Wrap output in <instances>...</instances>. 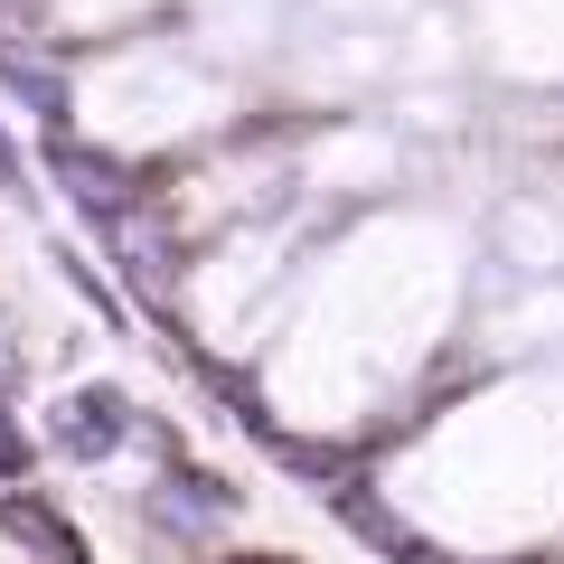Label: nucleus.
<instances>
[{"mask_svg":"<svg viewBox=\"0 0 564 564\" xmlns=\"http://www.w3.org/2000/svg\"><path fill=\"white\" fill-rule=\"evenodd\" d=\"M47 170H57V180H66V198H76V207H95V217H122V207H132V170H122V161H104V151H85V141H47Z\"/></svg>","mask_w":564,"mask_h":564,"instance_id":"f257e3e1","label":"nucleus"},{"mask_svg":"<svg viewBox=\"0 0 564 564\" xmlns=\"http://www.w3.org/2000/svg\"><path fill=\"white\" fill-rule=\"evenodd\" d=\"M0 536L10 545H29L39 564H85V536L57 518V508L39 499V489H0Z\"/></svg>","mask_w":564,"mask_h":564,"instance_id":"f03ea898","label":"nucleus"},{"mask_svg":"<svg viewBox=\"0 0 564 564\" xmlns=\"http://www.w3.org/2000/svg\"><path fill=\"white\" fill-rule=\"evenodd\" d=\"M122 433H132V414H122V395H113V386H85V395L66 404V423H57V443L76 452V462H104V452H113Z\"/></svg>","mask_w":564,"mask_h":564,"instance_id":"7ed1b4c3","label":"nucleus"},{"mask_svg":"<svg viewBox=\"0 0 564 564\" xmlns=\"http://www.w3.org/2000/svg\"><path fill=\"white\" fill-rule=\"evenodd\" d=\"M29 39H39V0H0V47L20 57Z\"/></svg>","mask_w":564,"mask_h":564,"instance_id":"20e7f679","label":"nucleus"},{"mask_svg":"<svg viewBox=\"0 0 564 564\" xmlns=\"http://www.w3.org/2000/svg\"><path fill=\"white\" fill-rule=\"evenodd\" d=\"M20 470H29V443H20V423L0 414V480H20Z\"/></svg>","mask_w":564,"mask_h":564,"instance_id":"39448f33","label":"nucleus"},{"mask_svg":"<svg viewBox=\"0 0 564 564\" xmlns=\"http://www.w3.org/2000/svg\"><path fill=\"white\" fill-rule=\"evenodd\" d=\"M236 564H292V555H236Z\"/></svg>","mask_w":564,"mask_h":564,"instance_id":"423d86ee","label":"nucleus"}]
</instances>
